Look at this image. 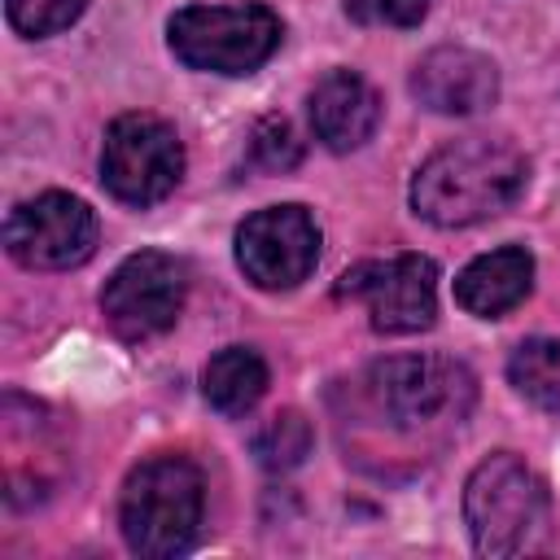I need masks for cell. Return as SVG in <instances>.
<instances>
[{"mask_svg": "<svg viewBox=\"0 0 560 560\" xmlns=\"http://www.w3.org/2000/svg\"><path fill=\"white\" fill-rule=\"evenodd\" d=\"M534 289V258L521 245H503L490 254H477L455 276V302L477 319H499L512 306H521Z\"/></svg>", "mask_w": 560, "mask_h": 560, "instance_id": "13", "label": "cell"}, {"mask_svg": "<svg viewBox=\"0 0 560 560\" xmlns=\"http://www.w3.org/2000/svg\"><path fill=\"white\" fill-rule=\"evenodd\" d=\"M96 241L101 223L92 206L70 192H39L31 201H18L4 219V245L31 271L83 267L96 254Z\"/></svg>", "mask_w": 560, "mask_h": 560, "instance_id": "8", "label": "cell"}, {"mask_svg": "<svg viewBox=\"0 0 560 560\" xmlns=\"http://www.w3.org/2000/svg\"><path fill=\"white\" fill-rule=\"evenodd\" d=\"M508 381L542 411H560V337H529L508 359Z\"/></svg>", "mask_w": 560, "mask_h": 560, "instance_id": "15", "label": "cell"}, {"mask_svg": "<svg viewBox=\"0 0 560 560\" xmlns=\"http://www.w3.org/2000/svg\"><path fill=\"white\" fill-rule=\"evenodd\" d=\"M206 512V481L184 455H153L122 481L118 525L136 556L171 560L197 542Z\"/></svg>", "mask_w": 560, "mask_h": 560, "instance_id": "3", "label": "cell"}, {"mask_svg": "<svg viewBox=\"0 0 560 560\" xmlns=\"http://www.w3.org/2000/svg\"><path fill=\"white\" fill-rule=\"evenodd\" d=\"M464 521L481 556L490 560L534 556L551 542L547 481L521 455L494 451L464 481Z\"/></svg>", "mask_w": 560, "mask_h": 560, "instance_id": "2", "label": "cell"}, {"mask_svg": "<svg viewBox=\"0 0 560 560\" xmlns=\"http://www.w3.org/2000/svg\"><path fill=\"white\" fill-rule=\"evenodd\" d=\"M245 162L254 171H262V175H280V171L298 166L302 162V140H298L293 122L280 118V114L258 118L249 127V140H245Z\"/></svg>", "mask_w": 560, "mask_h": 560, "instance_id": "17", "label": "cell"}, {"mask_svg": "<svg viewBox=\"0 0 560 560\" xmlns=\"http://www.w3.org/2000/svg\"><path fill=\"white\" fill-rule=\"evenodd\" d=\"M363 4L372 18H381L389 26H420L433 0H363Z\"/></svg>", "mask_w": 560, "mask_h": 560, "instance_id": "19", "label": "cell"}, {"mask_svg": "<svg viewBox=\"0 0 560 560\" xmlns=\"http://www.w3.org/2000/svg\"><path fill=\"white\" fill-rule=\"evenodd\" d=\"M381 122L376 88L354 70H328L311 92V127L332 153H350L372 140Z\"/></svg>", "mask_w": 560, "mask_h": 560, "instance_id": "12", "label": "cell"}, {"mask_svg": "<svg viewBox=\"0 0 560 560\" xmlns=\"http://www.w3.org/2000/svg\"><path fill=\"white\" fill-rule=\"evenodd\" d=\"M184 175V144L158 114H122L105 131L101 184L127 206H153L175 192Z\"/></svg>", "mask_w": 560, "mask_h": 560, "instance_id": "6", "label": "cell"}, {"mask_svg": "<svg viewBox=\"0 0 560 560\" xmlns=\"http://www.w3.org/2000/svg\"><path fill=\"white\" fill-rule=\"evenodd\" d=\"M166 39L188 70L249 74L280 48V18L267 4H188L166 22Z\"/></svg>", "mask_w": 560, "mask_h": 560, "instance_id": "5", "label": "cell"}, {"mask_svg": "<svg viewBox=\"0 0 560 560\" xmlns=\"http://www.w3.org/2000/svg\"><path fill=\"white\" fill-rule=\"evenodd\" d=\"M529 179V162L516 144L490 136H464L429 153L411 179V210L433 228H472L503 214Z\"/></svg>", "mask_w": 560, "mask_h": 560, "instance_id": "1", "label": "cell"}, {"mask_svg": "<svg viewBox=\"0 0 560 560\" xmlns=\"http://www.w3.org/2000/svg\"><path fill=\"white\" fill-rule=\"evenodd\" d=\"M337 298L363 302L368 324L376 332H389V337L420 332L438 315V267L424 254H394L385 262H359L341 276Z\"/></svg>", "mask_w": 560, "mask_h": 560, "instance_id": "9", "label": "cell"}, {"mask_svg": "<svg viewBox=\"0 0 560 560\" xmlns=\"http://www.w3.org/2000/svg\"><path fill=\"white\" fill-rule=\"evenodd\" d=\"M201 394L219 416H245L267 394L262 354L249 346H223L201 372Z\"/></svg>", "mask_w": 560, "mask_h": 560, "instance_id": "14", "label": "cell"}, {"mask_svg": "<svg viewBox=\"0 0 560 560\" xmlns=\"http://www.w3.org/2000/svg\"><path fill=\"white\" fill-rule=\"evenodd\" d=\"M88 9V0H4L9 26L26 39H44L66 31L70 22H79V13Z\"/></svg>", "mask_w": 560, "mask_h": 560, "instance_id": "18", "label": "cell"}, {"mask_svg": "<svg viewBox=\"0 0 560 560\" xmlns=\"http://www.w3.org/2000/svg\"><path fill=\"white\" fill-rule=\"evenodd\" d=\"M311 420L302 411H276L258 433H254V459L267 472H289L311 455Z\"/></svg>", "mask_w": 560, "mask_h": 560, "instance_id": "16", "label": "cell"}, {"mask_svg": "<svg viewBox=\"0 0 560 560\" xmlns=\"http://www.w3.org/2000/svg\"><path fill=\"white\" fill-rule=\"evenodd\" d=\"M368 394L394 429L429 433L468 420L477 381L459 359L446 354H394L368 368Z\"/></svg>", "mask_w": 560, "mask_h": 560, "instance_id": "4", "label": "cell"}, {"mask_svg": "<svg viewBox=\"0 0 560 560\" xmlns=\"http://www.w3.org/2000/svg\"><path fill=\"white\" fill-rule=\"evenodd\" d=\"M188 298V267L175 254L140 249L114 267V276L101 289V311L109 328L127 341H144L166 332Z\"/></svg>", "mask_w": 560, "mask_h": 560, "instance_id": "7", "label": "cell"}, {"mask_svg": "<svg viewBox=\"0 0 560 560\" xmlns=\"http://www.w3.org/2000/svg\"><path fill=\"white\" fill-rule=\"evenodd\" d=\"M319 262V228L306 206H267L236 228V267L249 284L298 289Z\"/></svg>", "mask_w": 560, "mask_h": 560, "instance_id": "10", "label": "cell"}, {"mask_svg": "<svg viewBox=\"0 0 560 560\" xmlns=\"http://www.w3.org/2000/svg\"><path fill=\"white\" fill-rule=\"evenodd\" d=\"M411 96L433 114H481L499 101V70L477 48H433L411 70Z\"/></svg>", "mask_w": 560, "mask_h": 560, "instance_id": "11", "label": "cell"}]
</instances>
